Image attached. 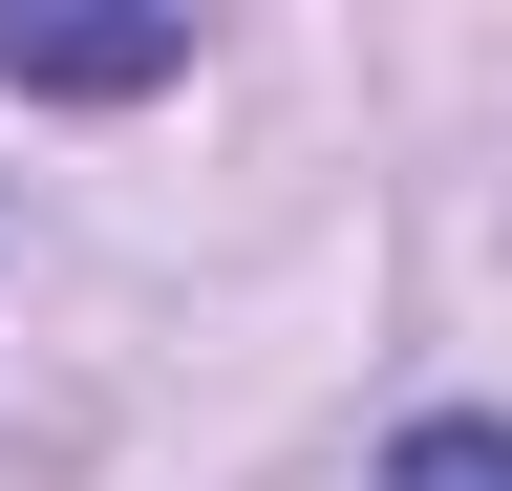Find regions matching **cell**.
Here are the masks:
<instances>
[{"label":"cell","mask_w":512,"mask_h":491,"mask_svg":"<svg viewBox=\"0 0 512 491\" xmlns=\"http://www.w3.org/2000/svg\"><path fill=\"white\" fill-rule=\"evenodd\" d=\"M171 65H192V22H0V86H43V107H128Z\"/></svg>","instance_id":"obj_1"},{"label":"cell","mask_w":512,"mask_h":491,"mask_svg":"<svg viewBox=\"0 0 512 491\" xmlns=\"http://www.w3.org/2000/svg\"><path fill=\"white\" fill-rule=\"evenodd\" d=\"M384 491H512V427L448 406V427H406V449H384Z\"/></svg>","instance_id":"obj_2"}]
</instances>
